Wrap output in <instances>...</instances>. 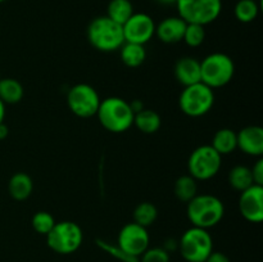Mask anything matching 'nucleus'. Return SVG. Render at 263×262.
<instances>
[{
	"instance_id": "1",
	"label": "nucleus",
	"mask_w": 263,
	"mask_h": 262,
	"mask_svg": "<svg viewBox=\"0 0 263 262\" xmlns=\"http://www.w3.org/2000/svg\"><path fill=\"white\" fill-rule=\"evenodd\" d=\"M186 215L193 226L208 230L221 222L225 216V205L216 195L197 194L187 202Z\"/></svg>"
},
{
	"instance_id": "2",
	"label": "nucleus",
	"mask_w": 263,
	"mask_h": 262,
	"mask_svg": "<svg viewBox=\"0 0 263 262\" xmlns=\"http://www.w3.org/2000/svg\"><path fill=\"white\" fill-rule=\"evenodd\" d=\"M97 116L105 130L113 134H121L134 125L135 113L127 100L120 97H109L100 102Z\"/></svg>"
},
{
	"instance_id": "3",
	"label": "nucleus",
	"mask_w": 263,
	"mask_h": 262,
	"mask_svg": "<svg viewBox=\"0 0 263 262\" xmlns=\"http://www.w3.org/2000/svg\"><path fill=\"white\" fill-rule=\"evenodd\" d=\"M87 40L92 48L104 53L118 50L125 44L122 26L107 15L94 18L87 26Z\"/></svg>"
},
{
	"instance_id": "4",
	"label": "nucleus",
	"mask_w": 263,
	"mask_h": 262,
	"mask_svg": "<svg viewBox=\"0 0 263 262\" xmlns=\"http://www.w3.org/2000/svg\"><path fill=\"white\" fill-rule=\"evenodd\" d=\"M202 82L211 89L223 87L234 79L235 63L225 53H212L200 62Z\"/></svg>"
},
{
	"instance_id": "5",
	"label": "nucleus",
	"mask_w": 263,
	"mask_h": 262,
	"mask_svg": "<svg viewBox=\"0 0 263 262\" xmlns=\"http://www.w3.org/2000/svg\"><path fill=\"white\" fill-rule=\"evenodd\" d=\"M179 251L186 262H204L213 252V239L205 229L192 226L181 235Z\"/></svg>"
},
{
	"instance_id": "6",
	"label": "nucleus",
	"mask_w": 263,
	"mask_h": 262,
	"mask_svg": "<svg viewBox=\"0 0 263 262\" xmlns=\"http://www.w3.org/2000/svg\"><path fill=\"white\" fill-rule=\"evenodd\" d=\"M215 104L213 89L203 82L185 86L179 98L180 109L184 115L197 118L207 115Z\"/></svg>"
},
{
	"instance_id": "7",
	"label": "nucleus",
	"mask_w": 263,
	"mask_h": 262,
	"mask_svg": "<svg viewBox=\"0 0 263 262\" xmlns=\"http://www.w3.org/2000/svg\"><path fill=\"white\" fill-rule=\"evenodd\" d=\"M82 240V229L73 221L55 222L54 228L46 234L48 247L58 254L74 253L81 247Z\"/></svg>"
},
{
	"instance_id": "8",
	"label": "nucleus",
	"mask_w": 263,
	"mask_h": 262,
	"mask_svg": "<svg viewBox=\"0 0 263 262\" xmlns=\"http://www.w3.org/2000/svg\"><path fill=\"white\" fill-rule=\"evenodd\" d=\"M175 5L180 18L200 26L215 22L222 10V0H177Z\"/></svg>"
},
{
	"instance_id": "9",
	"label": "nucleus",
	"mask_w": 263,
	"mask_h": 262,
	"mask_svg": "<svg viewBox=\"0 0 263 262\" xmlns=\"http://www.w3.org/2000/svg\"><path fill=\"white\" fill-rule=\"evenodd\" d=\"M222 164V156L212 145H200L192 152L187 159L189 175L198 181H207L218 174Z\"/></svg>"
},
{
	"instance_id": "10",
	"label": "nucleus",
	"mask_w": 263,
	"mask_h": 262,
	"mask_svg": "<svg viewBox=\"0 0 263 262\" xmlns=\"http://www.w3.org/2000/svg\"><path fill=\"white\" fill-rule=\"evenodd\" d=\"M100 99L97 90L89 84H77L68 90L67 104L71 112L77 117L89 118L97 116Z\"/></svg>"
},
{
	"instance_id": "11",
	"label": "nucleus",
	"mask_w": 263,
	"mask_h": 262,
	"mask_svg": "<svg viewBox=\"0 0 263 262\" xmlns=\"http://www.w3.org/2000/svg\"><path fill=\"white\" fill-rule=\"evenodd\" d=\"M117 244L126 253L139 258L151 244L148 229L136 222L126 223L118 233Z\"/></svg>"
},
{
	"instance_id": "12",
	"label": "nucleus",
	"mask_w": 263,
	"mask_h": 262,
	"mask_svg": "<svg viewBox=\"0 0 263 262\" xmlns=\"http://www.w3.org/2000/svg\"><path fill=\"white\" fill-rule=\"evenodd\" d=\"M125 43L145 45L156 35V23L146 13H134L122 25Z\"/></svg>"
},
{
	"instance_id": "13",
	"label": "nucleus",
	"mask_w": 263,
	"mask_h": 262,
	"mask_svg": "<svg viewBox=\"0 0 263 262\" xmlns=\"http://www.w3.org/2000/svg\"><path fill=\"white\" fill-rule=\"evenodd\" d=\"M239 211L247 221L259 223L263 220V186L252 185L239 197Z\"/></svg>"
},
{
	"instance_id": "14",
	"label": "nucleus",
	"mask_w": 263,
	"mask_h": 262,
	"mask_svg": "<svg viewBox=\"0 0 263 262\" xmlns=\"http://www.w3.org/2000/svg\"><path fill=\"white\" fill-rule=\"evenodd\" d=\"M238 148L243 153L252 157H262L263 154V128L261 126H247L236 134Z\"/></svg>"
},
{
	"instance_id": "15",
	"label": "nucleus",
	"mask_w": 263,
	"mask_h": 262,
	"mask_svg": "<svg viewBox=\"0 0 263 262\" xmlns=\"http://www.w3.org/2000/svg\"><path fill=\"white\" fill-rule=\"evenodd\" d=\"M187 23L179 15L167 17L156 25V36L166 44H176L182 40Z\"/></svg>"
},
{
	"instance_id": "16",
	"label": "nucleus",
	"mask_w": 263,
	"mask_h": 262,
	"mask_svg": "<svg viewBox=\"0 0 263 262\" xmlns=\"http://www.w3.org/2000/svg\"><path fill=\"white\" fill-rule=\"evenodd\" d=\"M175 77L177 82L182 86L202 82V73H200V61L194 57H182L175 64Z\"/></svg>"
},
{
	"instance_id": "17",
	"label": "nucleus",
	"mask_w": 263,
	"mask_h": 262,
	"mask_svg": "<svg viewBox=\"0 0 263 262\" xmlns=\"http://www.w3.org/2000/svg\"><path fill=\"white\" fill-rule=\"evenodd\" d=\"M8 190L13 199L15 200H26L30 198L33 190L32 179L25 172H17L10 177L8 182Z\"/></svg>"
},
{
	"instance_id": "18",
	"label": "nucleus",
	"mask_w": 263,
	"mask_h": 262,
	"mask_svg": "<svg viewBox=\"0 0 263 262\" xmlns=\"http://www.w3.org/2000/svg\"><path fill=\"white\" fill-rule=\"evenodd\" d=\"M212 148L217 152L220 156H228L235 152L238 148V139H236V133L231 128H220L215 134L211 143Z\"/></svg>"
},
{
	"instance_id": "19",
	"label": "nucleus",
	"mask_w": 263,
	"mask_h": 262,
	"mask_svg": "<svg viewBox=\"0 0 263 262\" xmlns=\"http://www.w3.org/2000/svg\"><path fill=\"white\" fill-rule=\"evenodd\" d=\"M134 125L144 134H154L161 128L162 120L161 116L153 109L144 108L140 112L134 116Z\"/></svg>"
},
{
	"instance_id": "20",
	"label": "nucleus",
	"mask_w": 263,
	"mask_h": 262,
	"mask_svg": "<svg viewBox=\"0 0 263 262\" xmlns=\"http://www.w3.org/2000/svg\"><path fill=\"white\" fill-rule=\"evenodd\" d=\"M120 55L121 61L123 62L125 66L130 67V68H136L145 62L146 50L144 45H140V44L125 43L120 48Z\"/></svg>"
},
{
	"instance_id": "21",
	"label": "nucleus",
	"mask_w": 263,
	"mask_h": 262,
	"mask_svg": "<svg viewBox=\"0 0 263 262\" xmlns=\"http://www.w3.org/2000/svg\"><path fill=\"white\" fill-rule=\"evenodd\" d=\"M25 90L22 84L15 79H0V99L7 104H17L22 100Z\"/></svg>"
},
{
	"instance_id": "22",
	"label": "nucleus",
	"mask_w": 263,
	"mask_h": 262,
	"mask_svg": "<svg viewBox=\"0 0 263 262\" xmlns=\"http://www.w3.org/2000/svg\"><path fill=\"white\" fill-rule=\"evenodd\" d=\"M229 184L231 185V188H234V189L240 193L251 188L252 185H254L251 169L243 166V164H238V166L233 167L229 172Z\"/></svg>"
},
{
	"instance_id": "23",
	"label": "nucleus",
	"mask_w": 263,
	"mask_h": 262,
	"mask_svg": "<svg viewBox=\"0 0 263 262\" xmlns=\"http://www.w3.org/2000/svg\"><path fill=\"white\" fill-rule=\"evenodd\" d=\"M133 3L130 0H110L107 8V17L122 26L134 14Z\"/></svg>"
},
{
	"instance_id": "24",
	"label": "nucleus",
	"mask_w": 263,
	"mask_h": 262,
	"mask_svg": "<svg viewBox=\"0 0 263 262\" xmlns=\"http://www.w3.org/2000/svg\"><path fill=\"white\" fill-rule=\"evenodd\" d=\"M198 194L197 180L190 175H182L175 182V195L180 202L187 203Z\"/></svg>"
},
{
	"instance_id": "25",
	"label": "nucleus",
	"mask_w": 263,
	"mask_h": 262,
	"mask_svg": "<svg viewBox=\"0 0 263 262\" xmlns=\"http://www.w3.org/2000/svg\"><path fill=\"white\" fill-rule=\"evenodd\" d=\"M234 13L239 22L251 23L259 13L258 0H239L234 8Z\"/></svg>"
},
{
	"instance_id": "26",
	"label": "nucleus",
	"mask_w": 263,
	"mask_h": 262,
	"mask_svg": "<svg viewBox=\"0 0 263 262\" xmlns=\"http://www.w3.org/2000/svg\"><path fill=\"white\" fill-rule=\"evenodd\" d=\"M157 217H158V210L151 202L140 203L136 205L135 211H134V222L139 223L144 228H149L151 225H153Z\"/></svg>"
},
{
	"instance_id": "27",
	"label": "nucleus",
	"mask_w": 263,
	"mask_h": 262,
	"mask_svg": "<svg viewBox=\"0 0 263 262\" xmlns=\"http://www.w3.org/2000/svg\"><path fill=\"white\" fill-rule=\"evenodd\" d=\"M97 246L99 247L102 251H104L105 253L112 256L113 258H116L120 262H139L138 257H134L131 254L126 253L117 243H109L107 240H103V239H97L95 240Z\"/></svg>"
},
{
	"instance_id": "28",
	"label": "nucleus",
	"mask_w": 263,
	"mask_h": 262,
	"mask_svg": "<svg viewBox=\"0 0 263 262\" xmlns=\"http://www.w3.org/2000/svg\"><path fill=\"white\" fill-rule=\"evenodd\" d=\"M31 225H32L33 230L39 234H43L46 235L49 234V231L54 228L55 225V220L51 216V213L46 212V211H39L35 215L32 216V220H31Z\"/></svg>"
},
{
	"instance_id": "29",
	"label": "nucleus",
	"mask_w": 263,
	"mask_h": 262,
	"mask_svg": "<svg viewBox=\"0 0 263 262\" xmlns=\"http://www.w3.org/2000/svg\"><path fill=\"white\" fill-rule=\"evenodd\" d=\"M205 39V30L204 26L195 25V23H187L185 28V33L182 40L186 43V45L192 48H198L203 44Z\"/></svg>"
},
{
	"instance_id": "30",
	"label": "nucleus",
	"mask_w": 263,
	"mask_h": 262,
	"mask_svg": "<svg viewBox=\"0 0 263 262\" xmlns=\"http://www.w3.org/2000/svg\"><path fill=\"white\" fill-rule=\"evenodd\" d=\"M171 261V254L164 251L162 247H149L140 257L139 262H170Z\"/></svg>"
},
{
	"instance_id": "31",
	"label": "nucleus",
	"mask_w": 263,
	"mask_h": 262,
	"mask_svg": "<svg viewBox=\"0 0 263 262\" xmlns=\"http://www.w3.org/2000/svg\"><path fill=\"white\" fill-rule=\"evenodd\" d=\"M252 176H253L254 184L262 185L263 186V159L259 157L257 162L254 163L253 169H251Z\"/></svg>"
},
{
	"instance_id": "32",
	"label": "nucleus",
	"mask_w": 263,
	"mask_h": 262,
	"mask_svg": "<svg viewBox=\"0 0 263 262\" xmlns=\"http://www.w3.org/2000/svg\"><path fill=\"white\" fill-rule=\"evenodd\" d=\"M204 262H230V258L225 253H222V252L213 251Z\"/></svg>"
},
{
	"instance_id": "33",
	"label": "nucleus",
	"mask_w": 263,
	"mask_h": 262,
	"mask_svg": "<svg viewBox=\"0 0 263 262\" xmlns=\"http://www.w3.org/2000/svg\"><path fill=\"white\" fill-rule=\"evenodd\" d=\"M162 248L171 254L172 252L179 249V240H176V239H167V240L163 243V247H162Z\"/></svg>"
},
{
	"instance_id": "34",
	"label": "nucleus",
	"mask_w": 263,
	"mask_h": 262,
	"mask_svg": "<svg viewBox=\"0 0 263 262\" xmlns=\"http://www.w3.org/2000/svg\"><path fill=\"white\" fill-rule=\"evenodd\" d=\"M128 103H130V107H131V109H133L134 113H138V112H140V110L144 109V104L141 100L135 99V100H133V102H128Z\"/></svg>"
},
{
	"instance_id": "35",
	"label": "nucleus",
	"mask_w": 263,
	"mask_h": 262,
	"mask_svg": "<svg viewBox=\"0 0 263 262\" xmlns=\"http://www.w3.org/2000/svg\"><path fill=\"white\" fill-rule=\"evenodd\" d=\"M8 134H9V128H8V126L4 122H2L0 123V140H4L8 136Z\"/></svg>"
},
{
	"instance_id": "36",
	"label": "nucleus",
	"mask_w": 263,
	"mask_h": 262,
	"mask_svg": "<svg viewBox=\"0 0 263 262\" xmlns=\"http://www.w3.org/2000/svg\"><path fill=\"white\" fill-rule=\"evenodd\" d=\"M5 104L2 102V99H0V123L4 122V118H5Z\"/></svg>"
},
{
	"instance_id": "37",
	"label": "nucleus",
	"mask_w": 263,
	"mask_h": 262,
	"mask_svg": "<svg viewBox=\"0 0 263 262\" xmlns=\"http://www.w3.org/2000/svg\"><path fill=\"white\" fill-rule=\"evenodd\" d=\"M156 2L162 5H175L177 0H156Z\"/></svg>"
},
{
	"instance_id": "38",
	"label": "nucleus",
	"mask_w": 263,
	"mask_h": 262,
	"mask_svg": "<svg viewBox=\"0 0 263 262\" xmlns=\"http://www.w3.org/2000/svg\"><path fill=\"white\" fill-rule=\"evenodd\" d=\"M4 2H7V0H0V3H4Z\"/></svg>"
}]
</instances>
